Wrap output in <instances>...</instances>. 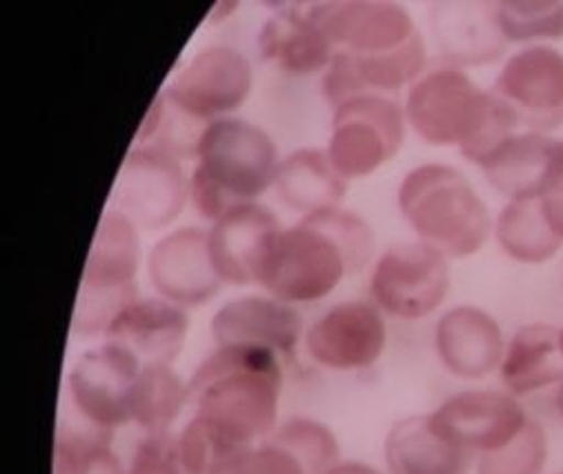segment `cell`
Returning <instances> with one entry per match:
<instances>
[{"instance_id": "cell-26", "label": "cell", "mask_w": 563, "mask_h": 474, "mask_svg": "<svg viewBox=\"0 0 563 474\" xmlns=\"http://www.w3.org/2000/svg\"><path fill=\"white\" fill-rule=\"evenodd\" d=\"M347 183L332 165L325 150L303 147L280 158L274 189L290 210L308 217L321 210L341 208Z\"/></svg>"}, {"instance_id": "cell-11", "label": "cell", "mask_w": 563, "mask_h": 474, "mask_svg": "<svg viewBox=\"0 0 563 474\" xmlns=\"http://www.w3.org/2000/svg\"><path fill=\"white\" fill-rule=\"evenodd\" d=\"M141 363L123 348L103 341L78 356L67 374L71 412L101 432L114 434L132 421L130 399Z\"/></svg>"}, {"instance_id": "cell-42", "label": "cell", "mask_w": 563, "mask_h": 474, "mask_svg": "<svg viewBox=\"0 0 563 474\" xmlns=\"http://www.w3.org/2000/svg\"><path fill=\"white\" fill-rule=\"evenodd\" d=\"M561 474H563V472H561Z\"/></svg>"}, {"instance_id": "cell-40", "label": "cell", "mask_w": 563, "mask_h": 474, "mask_svg": "<svg viewBox=\"0 0 563 474\" xmlns=\"http://www.w3.org/2000/svg\"><path fill=\"white\" fill-rule=\"evenodd\" d=\"M554 406H556L559 415L563 417V382H561V384H559V388H556V395H554Z\"/></svg>"}, {"instance_id": "cell-32", "label": "cell", "mask_w": 563, "mask_h": 474, "mask_svg": "<svg viewBox=\"0 0 563 474\" xmlns=\"http://www.w3.org/2000/svg\"><path fill=\"white\" fill-rule=\"evenodd\" d=\"M276 445L288 450L308 474H325L341 461V448L336 434L321 421L310 417H295L276 426L269 439Z\"/></svg>"}, {"instance_id": "cell-27", "label": "cell", "mask_w": 563, "mask_h": 474, "mask_svg": "<svg viewBox=\"0 0 563 474\" xmlns=\"http://www.w3.org/2000/svg\"><path fill=\"white\" fill-rule=\"evenodd\" d=\"M190 404V388L172 365L141 367L130 399L132 421L147 434L169 432Z\"/></svg>"}, {"instance_id": "cell-14", "label": "cell", "mask_w": 563, "mask_h": 474, "mask_svg": "<svg viewBox=\"0 0 563 474\" xmlns=\"http://www.w3.org/2000/svg\"><path fill=\"white\" fill-rule=\"evenodd\" d=\"M310 359L334 372L367 370L388 345L384 312L372 301L352 299L323 312L303 337Z\"/></svg>"}, {"instance_id": "cell-16", "label": "cell", "mask_w": 563, "mask_h": 474, "mask_svg": "<svg viewBox=\"0 0 563 474\" xmlns=\"http://www.w3.org/2000/svg\"><path fill=\"white\" fill-rule=\"evenodd\" d=\"M434 428L454 445L479 456L510 443L530 421L506 390H463L430 412Z\"/></svg>"}, {"instance_id": "cell-20", "label": "cell", "mask_w": 563, "mask_h": 474, "mask_svg": "<svg viewBox=\"0 0 563 474\" xmlns=\"http://www.w3.org/2000/svg\"><path fill=\"white\" fill-rule=\"evenodd\" d=\"M482 172L508 201H537L563 172V139L517 132L482 165Z\"/></svg>"}, {"instance_id": "cell-33", "label": "cell", "mask_w": 563, "mask_h": 474, "mask_svg": "<svg viewBox=\"0 0 563 474\" xmlns=\"http://www.w3.org/2000/svg\"><path fill=\"white\" fill-rule=\"evenodd\" d=\"M548 463V437L537 421L526 428L504 448L479 454L477 474H541Z\"/></svg>"}, {"instance_id": "cell-8", "label": "cell", "mask_w": 563, "mask_h": 474, "mask_svg": "<svg viewBox=\"0 0 563 474\" xmlns=\"http://www.w3.org/2000/svg\"><path fill=\"white\" fill-rule=\"evenodd\" d=\"M450 258L415 241L390 245L374 261L369 297L384 315L419 321L437 312L450 293Z\"/></svg>"}, {"instance_id": "cell-3", "label": "cell", "mask_w": 563, "mask_h": 474, "mask_svg": "<svg viewBox=\"0 0 563 474\" xmlns=\"http://www.w3.org/2000/svg\"><path fill=\"white\" fill-rule=\"evenodd\" d=\"M278 150L272 136L245 119L208 123L190 176V201L199 217L214 223L236 206L258 203L274 187Z\"/></svg>"}, {"instance_id": "cell-4", "label": "cell", "mask_w": 563, "mask_h": 474, "mask_svg": "<svg viewBox=\"0 0 563 474\" xmlns=\"http://www.w3.org/2000/svg\"><path fill=\"white\" fill-rule=\"evenodd\" d=\"M397 201L417 239L448 258L477 254L495 228L475 185L445 163L410 169L399 185Z\"/></svg>"}, {"instance_id": "cell-36", "label": "cell", "mask_w": 563, "mask_h": 474, "mask_svg": "<svg viewBox=\"0 0 563 474\" xmlns=\"http://www.w3.org/2000/svg\"><path fill=\"white\" fill-rule=\"evenodd\" d=\"M230 474H308L288 450L272 441L254 445Z\"/></svg>"}, {"instance_id": "cell-29", "label": "cell", "mask_w": 563, "mask_h": 474, "mask_svg": "<svg viewBox=\"0 0 563 474\" xmlns=\"http://www.w3.org/2000/svg\"><path fill=\"white\" fill-rule=\"evenodd\" d=\"M206 128H208V123L180 110L167 97L165 89H161L143 119V125L136 132L134 145L156 147V150L178 158L180 163L195 161L199 141H201Z\"/></svg>"}, {"instance_id": "cell-18", "label": "cell", "mask_w": 563, "mask_h": 474, "mask_svg": "<svg viewBox=\"0 0 563 474\" xmlns=\"http://www.w3.org/2000/svg\"><path fill=\"white\" fill-rule=\"evenodd\" d=\"M434 350L450 374L463 382H479L501 367L506 339L490 312L477 306H456L439 317Z\"/></svg>"}, {"instance_id": "cell-2", "label": "cell", "mask_w": 563, "mask_h": 474, "mask_svg": "<svg viewBox=\"0 0 563 474\" xmlns=\"http://www.w3.org/2000/svg\"><path fill=\"white\" fill-rule=\"evenodd\" d=\"M195 415L241 445L265 441L278 426L284 370L256 345H217L187 382Z\"/></svg>"}, {"instance_id": "cell-37", "label": "cell", "mask_w": 563, "mask_h": 474, "mask_svg": "<svg viewBox=\"0 0 563 474\" xmlns=\"http://www.w3.org/2000/svg\"><path fill=\"white\" fill-rule=\"evenodd\" d=\"M541 206V214L550 230L563 241V172L554 178V183L537 199Z\"/></svg>"}, {"instance_id": "cell-23", "label": "cell", "mask_w": 563, "mask_h": 474, "mask_svg": "<svg viewBox=\"0 0 563 474\" xmlns=\"http://www.w3.org/2000/svg\"><path fill=\"white\" fill-rule=\"evenodd\" d=\"M261 58L295 76L325 71L336 49L312 19L310 3L274 5L258 32Z\"/></svg>"}, {"instance_id": "cell-19", "label": "cell", "mask_w": 563, "mask_h": 474, "mask_svg": "<svg viewBox=\"0 0 563 474\" xmlns=\"http://www.w3.org/2000/svg\"><path fill=\"white\" fill-rule=\"evenodd\" d=\"M187 334H190V315L161 297L132 301L110 323L103 339L128 350L141 367L174 365Z\"/></svg>"}, {"instance_id": "cell-7", "label": "cell", "mask_w": 563, "mask_h": 474, "mask_svg": "<svg viewBox=\"0 0 563 474\" xmlns=\"http://www.w3.org/2000/svg\"><path fill=\"white\" fill-rule=\"evenodd\" d=\"M406 110L386 93H361L332 112L328 156L345 178H365L384 167L406 141Z\"/></svg>"}, {"instance_id": "cell-25", "label": "cell", "mask_w": 563, "mask_h": 474, "mask_svg": "<svg viewBox=\"0 0 563 474\" xmlns=\"http://www.w3.org/2000/svg\"><path fill=\"white\" fill-rule=\"evenodd\" d=\"M499 376L506 393L517 399L561 384L563 354L559 348V328L550 323L519 328L506 345Z\"/></svg>"}, {"instance_id": "cell-34", "label": "cell", "mask_w": 563, "mask_h": 474, "mask_svg": "<svg viewBox=\"0 0 563 474\" xmlns=\"http://www.w3.org/2000/svg\"><path fill=\"white\" fill-rule=\"evenodd\" d=\"M110 441L112 434L91 428L74 412L71 419L63 417L58 421L54 441V474H78L87 456L99 445H108Z\"/></svg>"}, {"instance_id": "cell-22", "label": "cell", "mask_w": 563, "mask_h": 474, "mask_svg": "<svg viewBox=\"0 0 563 474\" xmlns=\"http://www.w3.org/2000/svg\"><path fill=\"white\" fill-rule=\"evenodd\" d=\"M280 230L272 210L261 203L236 206L208 230L210 256L223 286H250L269 239Z\"/></svg>"}, {"instance_id": "cell-13", "label": "cell", "mask_w": 563, "mask_h": 474, "mask_svg": "<svg viewBox=\"0 0 563 474\" xmlns=\"http://www.w3.org/2000/svg\"><path fill=\"white\" fill-rule=\"evenodd\" d=\"M310 10L334 49L354 56L388 54L423 36L408 8L390 0L310 3Z\"/></svg>"}, {"instance_id": "cell-21", "label": "cell", "mask_w": 563, "mask_h": 474, "mask_svg": "<svg viewBox=\"0 0 563 474\" xmlns=\"http://www.w3.org/2000/svg\"><path fill=\"white\" fill-rule=\"evenodd\" d=\"M430 30L441 63L459 69L495 63L508 49L495 16V3H437Z\"/></svg>"}, {"instance_id": "cell-28", "label": "cell", "mask_w": 563, "mask_h": 474, "mask_svg": "<svg viewBox=\"0 0 563 474\" xmlns=\"http://www.w3.org/2000/svg\"><path fill=\"white\" fill-rule=\"evenodd\" d=\"M499 247L517 263H548L563 241L550 230L539 201H508L495 223Z\"/></svg>"}, {"instance_id": "cell-38", "label": "cell", "mask_w": 563, "mask_h": 474, "mask_svg": "<svg viewBox=\"0 0 563 474\" xmlns=\"http://www.w3.org/2000/svg\"><path fill=\"white\" fill-rule=\"evenodd\" d=\"M78 474H128V470L123 467L119 454L108 443V445H99L87 456Z\"/></svg>"}, {"instance_id": "cell-41", "label": "cell", "mask_w": 563, "mask_h": 474, "mask_svg": "<svg viewBox=\"0 0 563 474\" xmlns=\"http://www.w3.org/2000/svg\"><path fill=\"white\" fill-rule=\"evenodd\" d=\"M559 348H561V354H563V328L559 330Z\"/></svg>"}, {"instance_id": "cell-30", "label": "cell", "mask_w": 563, "mask_h": 474, "mask_svg": "<svg viewBox=\"0 0 563 474\" xmlns=\"http://www.w3.org/2000/svg\"><path fill=\"white\" fill-rule=\"evenodd\" d=\"M176 443L185 474H230L254 448L232 441L199 415L185 423Z\"/></svg>"}, {"instance_id": "cell-17", "label": "cell", "mask_w": 563, "mask_h": 474, "mask_svg": "<svg viewBox=\"0 0 563 474\" xmlns=\"http://www.w3.org/2000/svg\"><path fill=\"white\" fill-rule=\"evenodd\" d=\"M217 345H256L276 354H292L306 337L297 306L269 295H245L223 304L210 321Z\"/></svg>"}, {"instance_id": "cell-24", "label": "cell", "mask_w": 563, "mask_h": 474, "mask_svg": "<svg viewBox=\"0 0 563 474\" xmlns=\"http://www.w3.org/2000/svg\"><path fill=\"white\" fill-rule=\"evenodd\" d=\"M390 474H471L473 456L445 439L430 415L397 421L384 445Z\"/></svg>"}, {"instance_id": "cell-35", "label": "cell", "mask_w": 563, "mask_h": 474, "mask_svg": "<svg viewBox=\"0 0 563 474\" xmlns=\"http://www.w3.org/2000/svg\"><path fill=\"white\" fill-rule=\"evenodd\" d=\"M128 474H185L178 459L176 437L169 432L147 434L136 445Z\"/></svg>"}, {"instance_id": "cell-9", "label": "cell", "mask_w": 563, "mask_h": 474, "mask_svg": "<svg viewBox=\"0 0 563 474\" xmlns=\"http://www.w3.org/2000/svg\"><path fill=\"white\" fill-rule=\"evenodd\" d=\"M112 210L141 232L172 225L190 201V178L183 163L156 147L132 145L112 187Z\"/></svg>"}, {"instance_id": "cell-6", "label": "cell", "mask_w": 563, "mask_h": 474, "mask_svg": "<svg viewBox=\"0 0 563 474\" xmlns=\"http://www.w3.org/2000/svg\"><path fill=\"white\" fill-rule=\"evenodd\" d=\"M141 258V230L121 212L106 210L85 261L71 315L74 337H103L119 312L139 299Z\"/></svg>"}, {"instance_id": "cell-10", "label": "cell", "mask_w": 563, "mask_h": 474, "mask_svg": "<svg viewBox=\"0 0 563 474\" xmlns=\"http://www.w3.org/2000/svg\"><path fill=\"white\" fill-rule=\"evenodd\" d=\"M252 85L254 69L243 52L230 45H210L180 65L163 89L180 110L212 123L243 108Z\"/></svg>"}, {"instance_id": "cell-15", "label": "cell", "mask_w": 563, "mask_h": 474, "mask_svg": "<svg viewBox=\"0 0 563 474\" xmlns=\"http://www.w3.org/2000/svg\"><path fill=\"white\" fill-rule=\"evenodd\" d=\"M147 278L161 299L185 310L212 301L223 280L210 256L208 230L178 228L161 236L147 254Z\"/></svg>"}, {"instance_id": "cell-31", "label": "cell", "mask_w": 563, "mask_h": 474, "mask_svg": "<svg viewBox=\"0 0 563 474\" xmlns=\"http://www.w3.org/2000/svg\"><path fill=\"white\" fill-rule=\"evenodd\" d=\"M495 16L508 45L563 41V0H506L495 3Z\"/></svg>"}, {"instance_id": "cell-1", "label": "cell", "mask_w": 563, "mask_h": 474, "mask_svg": "<svg viewBox=\"0 0 563 474\" xmlns=\"http://www.w3.org/2000/svg\"><path fill=\"white\" fill-rule=\"evenodd\" d=\"M412 132L434 147H459L465 161L482 167L519 130L515 110L490 89H482L465 69L434 65L410 87L404 103Z\"/></svg>"}, {"instance_id": "cell-12", "label": "cell", "mask_w": 563, "mask_h": 474, "mask_svg": "<svg viewBox=\"0 0 563 474\" xmlns=\"http://www.w3.org/2000/svg\"><path fill=\"white\" fill-rule=\"evenodd\" d=\"M493 91L530 132L563 128V52L550 45L515 52L499 69Z\"/></svg>"}, {"instance_id": "cell-39", "label": "cell", "mask_w": 563, "mask_h": 474, "mask_svg": "<svg viewBox=\"0 0 563 474\" xmlns=\"http://www.w3.org/2000/svg\"><path fill=\"white\" fill-rule=\"evenodd\" d=\"M325 474H384V472L369 463H361V461H339Z\"/></svg>"}, {"instance_id": "cell-5", "label": "cell", "mask_w": 563, "mask_h": 474, "mask_svg": "<svg viewBox=\"0 0 563 474\" xmlns=\"http://www.w3.org/2000/svg\"><path fill=\"white\" fill-rule=\"evenodd\" d=\"M350 274L343 245L314 214H308L269 239L254 283L278 301L301 306L330 297Z\"/></svg>"}]
</instances>
